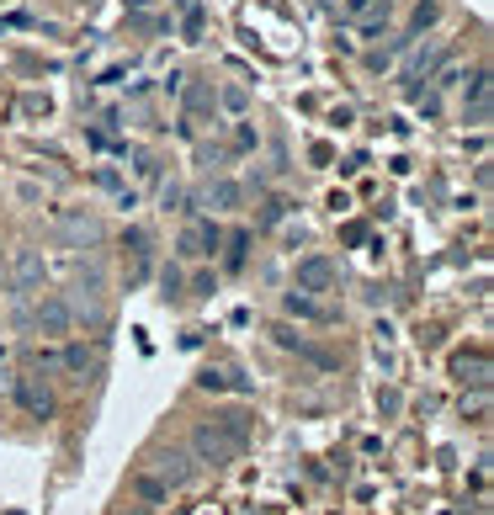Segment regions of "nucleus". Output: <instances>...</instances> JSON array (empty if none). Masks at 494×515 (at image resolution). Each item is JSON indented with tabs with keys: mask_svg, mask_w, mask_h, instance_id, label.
I'll use <instances>...</instances> for the list:
<instances>
[{
	"mask_svg": "<svg viewBox=\"0 0 494 515\" xmlns=\"http://www.w3.org/2000/svg\"><path fill=\"white\" fill-rule=\"evenodd\" d=\"M37 330H43V335H69V330H74L69 303H64V298H43V308H37Z\"/></svg>",
	"mask_w": 494,
	"mask_h": 515,
	"instance_id": "obj_3",
	"label": "nucleus"
},
{
	"mask_svg": "<svg viewBox=\"0 0 494 515\" xmlns=\"http://www.w3.org/2000/svg\"><path fill=\"white\" fill-rule=\"evenodd\" d=\"M468 117H474V122H490V74L474 80V90H468Z\"/></svg>",
	"mask_w": 494,
	"mask_h": 515,
	"instance_id": "obj_5",
	"label": "nucleus"
},
{
	"mask_svg": "<svg viewBox=\"0 0 494 515\" xmlns=\"http://www.w3.org/2000/svg\"><path fill=\"white\" fill-rule=\"evenodd\" d=\"M202 245H213V229H202V223H192V229L181 234V255H208Z\"/></svg>",
	"mask_w": 494,
	"mask_h": 515,
	"instance_id": "obj_7",
	"label": "nucleus"
},
{
	"mask_svg": "<svg viewBox=\"0 0 494 515\" xmlns=\"http://www.w3.org/2000/svg\"><path fill=\"white\" fill-rule=\"evenodd\" d=\"M208 202H218V207H234V202H239V186H234V181H218V186L208 191Z\"/></svg>",
	"mask_w": 494,
	"mask_h": 515,
	"instance_id": "obj_12",
	"label": "nucleus"
},
{
	"mask_svg": "<svg viewBox=\"0 0 494 515\" xmlns=\"http://www.w3.org/2000/svg\"><path fill=\"white\" fill-rule=\"evenodd\" d=\"M16 399H21V410L37 415V420H48V410H53V394H48L37 378H16Z\"/></svg>",
	"mask_w": 494,
	"mask_h": 515,
	"instance_id": "obj_4",
	"label": "nucleus"
},
{
	"mask_svg": "<svg viewBox=\"0 0 494 515\" xmlns=\"http://www.w3.org/2000/svg\"><path fill=\"white\" fill-rule=\"evenodd\" d=\"M335 287V266L325 255H303L298 261V293H330Z\"/></svg>",
	"mask_w": 494,
	"mask_h": 515,
	"instance_id": "obj_2",
	"label": "nucleus"
},
{
	"mask_svg": "<svg viewBox=\"0 0 494 515\" xmlns=\"http://www.w3.org/2000/svg\"><path fill=\"white\" fill-rule=\"evenodd\" d=\"M245 441H250V425H245V415H223V420H213V425H202V431L192 436L197 457H202V463H213V468L234 463V457L245 452Z\"/></svg>",
	"mask_w": 494,
	"mask_h": 515,
	"instance_id": "obj_1",
	"label": "nucleus"
},
{
	"mask_svg": "<svg viewBox=\"0 0 494 515\" xmlns=\"http://www.w3.org/2000/svg\"><path fill=\"white\" fill-rule=\"evenodd\" d=\"M160 479H165V484H186V479H192V468H186V457H176V452H165V457H160Z\"/></svg>",
	"mask_w": 494,
	"mask_h": 515,
	"instance_id": "obj_8",
	"label": "nucleus"
},
{
	"mask_svg": "<svg viewBox=\"0 0 494 515\" xmlns=\"http://www.w3.org/2000/svg\"><path fill=\"white\" fill-rule=\"evenodd\" d=\"M133 489H138L144 500H165V489H170V484H165V479H149V473H138V479H133Z\"/></svg>",
	"mask_w": 494,
	"mask_h": 515,
	"instance_id": "obj_11",
	"label": "nucleus"
},
{
	"mask_svg": "<svg viewBox=\"0 0 494 515\" xmlns=\"http://www.w3.org/2000/svg\"><path fill=\"white\" fill-rule=\"evenodd\" d=\"M346 16L351 21H383L388 16V0H346Z\"/></svg>",
	"mask_w": 494,
	"mask_h": 515,
	"instance_id": "obj_6",
	"label": "nucleus"
},
{
	"mask_svg": "<svg viewBox=\"0 0 494 515\" xmlns=\"http://www.w3.org/2000/svg\"><path fill=\"white\" fill-rule=\"evenodd\" d=\"M287 308H293V314H303V319H325V324L335 319V308H319V303H309L303 293H293V298H287Z\"/></svg>",
	"mask_w": 494,
	"mask_h": 515,
	"instance_id": "obj_10",
	"label": "nucleus"
},
{
	"mask_svg": "<svg viewBox=\"0 0 494 515\" xmlns=\"http://www.w3.org/2000/svg\"><path fill=\"white\" fill-rule=\"evenodd\" d=\"M90 362H96V356H90V351H85V346H69V367H74V372H85V367H90Z\"/></svg>",
	"mask_w": 494,
	"mask_h": 515,
	"instance_id": "obj_13",
	"label": "nucleus"
},
{
	"mask_svg": "<svg viewBox=\"0 0 494 515\" xmlns=\"http://www.w3.org/2000/svg\"><path fill=\"white\" fill-rule=\"evenodd\" d=\"M37 277H43V266H37V255H32V250H21V255H16V287H32Z\"/></svg>",
	"mask_w": 494,
	"mask_h": 515,
	"instance_id": "obj_9",
	"label": "nucleus"
}]
</instances>
